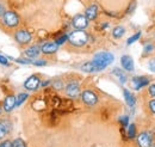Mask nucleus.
Segmentation results:
<instances>
[{
	"instance_id": "nucleus-3",
	"label": "nucleus",
	"mask_w": 155,
	"mask_h": 147,
	"mask_svg": "<svg viewBox=\"0 0 155 147\" xmlns=\"http://www.w3.org/2000/svg\"><path fill=\"white\" fill-rule=\"evenodd\" d=\"M4 17V23L8 26V28H15L19 24V17L17 16V13H15L13 11H7L5 12Z\"/></svg>"
},
{
	"instance_id": "nucleus-2",
	"label": "nucleus",
	"mask_w": 155,
	"mask_h": 147,
	"mask_svg": "<svg viewBox=\"0 0 155 147\" xmlns=\"http://www.w3.org/2000/svg\"><path fill=\"white\" fill-rule=\"evenodd\" d=\"M68 41L75 47H81L88 41V35L84 30H75L71 32V35H68Z\"/></svg>"
},
{
	"instance_id": "nucleus-35",
	"label": "nucleus",
	"mask_w": 155,
	"mask_h": 147,
	"mask_svg": "<svg viewBox=\"0 0 155 147\" xmlns=\"http://www.w3.org/2000/svg\"><path fill=\"white\" fill-rule=\"evenodd\" d=\"M5 12H6V11H5V7L0 4V17H1V16H4V15H5Z\"/></svg>"
},
{
	"instance_id": "nucleus-27",
	"label": "nucleus",
	"mask_w": 155,
	"mask_h": 147,
	"mask_svg": "<svg viewBox=\"0 0 155 147\" xmlns=\"http://www.w3.org/2000/svg\"><path fill=\"white\" fill-rule=\"evenodd\" d=\"M67 39H68V36H67V35H62V36H61V37H58V39L55 41V42H56V43H58V46H60V44H62V43H64V42H66Z\"/></svg>"
},
{
	"instance_id": "nucleus-26",
	"label": "nucleus",
	"mask_w": 155,
	"mask_h": 147,
	"mask_svg": "<svg viewBox=\"0 0 155 147\" xmlns=\"http://www.w3.org/2000/svg\"><path fill=\"white\" fill-rule=\"evenodd\" d=\"M148 70L150 72H154L155 73V59L149 60V62H148Z\"/></svg>"
},
{
	"instance_id": "nucleus-9",
	"label": "nucleus",
	"mask_w": 155,
	"mask_h": 147,
	"mask_svg": "<svg viewBox=\"0 0 155 147\" xmlns=\"http://www.w3.org/2000/svg\"><path fill=\"white\" fill-rule=\"evenodd\" d=\"M39 84H41V81H39L38 77H37V75H31V77L24 83V87H25L26 90H29V91H35V90L38 89Z\"/></svg>"
},
{
	"instance_id": "nucleus-7",
	"label": "nucleus",
	"mask_w": 155,
	"mask_h": 147,
	"mask_svg": "<svg viewBox=\"0 0 155 147\" xmlns=\"http://www.w3.org/2000/svg\"><path fill=\"white\" fill-rule=\"evenodd\" d=\"M137 145H138V147L152 146V136L149 135V133L143 132V133L138 134V136H137Z\"/></svg>"
},
{
	"instance_id": "nucleus-19",
	"label": "nucleus",
	"mask_w": 155,
	"mask_h": 147,
	"mask_svg": "<svg viewBox=\"0 0 155 147\" xmlns=\"http://www.w3.org/2000/svg\"><path fill=\"white\" fill-rule=\"evenodd\" d=\"M112 73L117 75V78L119 79V81L122 83V84H124L125 81H127V75L122 72V70H119V68H115L114 71H112Z\"/></svg>"
},
{
	"instance_id": "nucleus-21",
	"label": "nucleus",
	"mask_w": 155,
	"mask_h": 147,
	"mask_svg": "<svg viewBox=\"0 0 155 147\" xmlns=\"http://www.w3.org/2000/svg\"><path fill=\"white\" fill-rule=\"evenodd\" d=\"M28 93H19L17 97H16V107H19L21 105L26 99H28Z\"/></svg>"
},
{
	"instance_id": "nucleus-12",
	"label": "nucleus",
	"mask_w": 155,
	"mask_h": 147,
	"mask_svg": "<svg viewBox=\"0 0 155 147\" xmlns=\"http://www.w3.org/2000/svg\"><path fill=\"white\" fill-rule=\"evenodd\" d=\"M58 49V44L56 42H47L42 46L41 52L44 54H53Z\"/></svg>"
},
{
	"instance_id": "nucleus-17",
	"label": "nucleus",
	"mask_w": 155,
	"mask_h": 147,
	"mask_svg": "<svg viewBox=\"0 0 155 147\" xmlns=\"http://www.w3.org/2000/svg\"><path fill=\"white\" fill-rule=\"evenodd\" d=\"M41 53V48L38 46H32V47H29L26 50H25V55L28 57H36Z\"/></svg>"
},
{
	"instance_id": "nucleus-34",
	"label": "nucleus",
	"mask_w": 155,
	"mask_h": 147,
	"mask_svg": "<svg viewBox=\"0 0 155 147\" xmlns=\"http://www.w3.org/2000/svg\"><path fill=\"white\" fill-rule=\"evenodd\" d=\"M149 108H150V110L155 114V99H153V101L149 102Z\"/></svg>"
},
{
	"instance_id": "nucleus-15",
	"label": "nucleus",
	"mask_w": 155,
	"mask_h": 147,
	"mask_svg": "<svg viewBox=\"0 0 155 147\" xmlns=\"http://www.w3.org/2000/svg\"><path fill=\"white\" fill-rule=\"evenodd\" d=\"M11 130V122L10 121H1L0 122V140L8 134Z\"/></svg>"
},
{
	"instance_id": "nucleus-36",
	"label": "nucleus",
	"mask_w": 155,
	"mask_h": 147,
	"mask_svg": "<svg viewBox=\"0 0 155 147\" xmlns=\"http://www.w3.org/2000/svg\"><path fill=\"white\" fill-rule=\"evenodd\" d=\"M49 83H50V81H44V83H42V86L44 87V86H45V85H48Z\"/></svg>"
},
{
	"instance_id": "nucleus-13",
	"label": "nucleus",
	"mask_w": 155,
	"mask_h": 147,
	"mask_svg": "<svg viewBox=\"0 0 155 147\" xmlns=\"http://www.w3.org/2000/svg\"><path fill=\"white\" fill-rule=\"evenodd\" d=\"M15 107H16V97L15 96H7L5 98V102H4V110L6 112H10V111L13 110Z\"/></svg>"
},
{
	"instance_id": "nucleus-37",
	"label": "nucleus",
	"mask_w": 155,
	"mask_h": 147,
	"mask_svg": "<svg viewBox=\"0 0 155 147\" xmlns=\"http://www.w3.org/2000/svg\"><path fill=\"white\" fill-rule=\"evenodd\" d=\"M150 147H155V144H152V146Z\"/></svg>"
},
{
	"instance_id": "nucleus-10",
	"label": "nucleus",
	"mask_w": 155,
	"mask_h": 147,
	"mask_svg": "<svg viewBox=\"0 0 155 147\" xmlns=\"http://www.w3.org/2000/svg\"><path fill=\"white\" fill-rule=\"evenodd\" d=\"M120 63H122V67L128 71V72H131L134 71V60L130 55H123L120 57Z\"/></svg>"
},
{
	"instance_id": "nucleus-32",
	"label": "nucleus",
	"mask_w": 155,
	"mask_h": 147,
	"mask_svg": "<svg viewBox=\"0 0 155 147\" xmlns=\"http://www.w3.org/2000/svg\"><path fill=\"white\" fill-rule=\"evenodd\" d=\"M32 63L36 65V66H44V65H47V61H44V60H38V61H34Z\"/></svg>"
},
{
	"instance_id": "nucleus-8",
	"label": "nucleus",
	"mask_w": 155,
	"mask_h": 147,
	"mask_svg": "<svg viewBox=\"0 0 155 147\" xmlns=\"http://www.w3.org/2000/svg\"><path fill=\"white\" fill-rule=\"evenodd\" d=\"M88 25V19L84 15H77L73 18V26L78 30H84Z\"/></svg>"
},
{
	"instance_id": "nucleus-22",
	"label": "nucleus",
	"mask_w": 155,
	"mask_h": 147,
	"mask_svg": "<svg viewBox=\"0 0 155 147\" xmlns=\"http://www.w3.org/2000/svg\"><path fill=\"white\" fill-rule=\"evenodd\" d=\"M140 37H141V32H136L135 35H133V36H131L129 39H128V41H127V44H128V46L133 44V43H134V42H136V41H137Z\"/></svg>"
},
{
	"instance_id": "nucleus-30",
	"label": "nucleus",
	"mask_w": 155,
	"mask_h": 147,
	"mask_svg": "<svg viewBox=\"0 0 155 147\" xmlns=\"http://www.w3.org/2000/svg\"><path fill=\"white\" fill-rule=\"evenodd\" d=\"M0 63L4 65V66H8V61H7V59L2 55H0Z\"/></svg>"
},
{
	"instance_id": "nucleus-20",
	"label": "nucleus",
	"mask_w": 155,
	"mask_h": 147,
	"mask_svg": "<svg viewBox=\"0 0 155 147\" xmlns=\"http://www.w3.org/2000/svg\"><path fill=\"white\" fill-rule=\"evenodd\" d=\"M124 34H125V29L123 26H116L112 31V36L115 38H120Z\"/></svg>"
},
{
	"instance_id": "nucleus-1",
	"label": "nucleus",
	"mask_w": 155,
	"mask_h": 147,
	"mask_svg": "<svg viewBox=\"0 0 155 147\" xmlns=\"http://www.w3.org/2000/svg\"><path fill=\"white\" fill-rule=\"evenodd\" d=\"M115 60V56L114 54L109 53V52H100V53H97L94 57H93V63L96 66V70L98 71H103L105 70L109 65H111Z\"/></svg>"
},
{
	"instance_id": "nucleus-4",
	"label": "nucleus",
	"mask_w": 155,
	"mask_h": 147,
	"mask_svg": "<svg viewBox=\"0 0 155 147\" xmlns=\"http://www.w3.org/2000/svg\"><path fill=\"white\" fill-rule=\"evenodd\" d=\"M81 98H82L84 103L87 104V105H90V107L97 104V102H98L97 94L93 91H90V90H86V91L82 92V93H81Z\"/></svg>"
},
{
	"instance_id": "nucleus-28",
	"label": "nucleus",
	"mask_w": 155,
	"mask_h": 147,
	"mask_svg": "<svg viewBox=\"0 0 155 147\" xmlns=\"http://www.w3.org/2000/svg\"><path fill=\"white\" fill-rule=\"evenodd\" d=\"M119 120H120V122H122V125H123L124 127H128V125H129V117H128V116H123V117H120Z\"/></svg>"
},
{
	"instance_id": "nucleus-25",
	"label": "nucleus",
	"mask_w": 155,
	"mask_h": 147,
	"mask_svg": "<svg viewBox=\"0 0 155 147\" xmlns=\"http://www.w3.org/2000/svg\"><path fill=\"white\" fill-rule=\"evenodd\" d=\"M135 134H136V128H135V125H130V127L128 129V136L130 139L135 138Z\"/></svg>"
},
{
	"instance_id": "nucleus-11",
	"label": "nucleus",
	"mask_w": 155,
	"mask_h": 147,
	"mask_svg": "<svg viewBox=\"0 0 155 147\" xmlns=\"http://www.w3.org/2000/svg\"><path fill=\"white\" fill-rule=\"evenodd\" d=\"M149 84V79L147 77H135L133 79V85L135 90H140Z\"/></svg>"
},
{
	"instance_id": "nucleus-33",
	"label": "nucleus",
	"mask_w": 155,
	"mask_h": 147,
	"mask_svg": "<svg viewBox=\"0 0 155 147\" xmlns=\"http://www.w3.org/2000/svg\"><path fill=\"white\" fill-rule=\"evenodd\" d=\"M149 93H150L153 97H155V84H152V85L149 86Z\"/></svg>"
},
{
	"instance_id": "nucleus-18",
	"label": "nucleus",
	"mask_w": 155,
	"mask_h": 147,
	"mask_svg": "<svg viewBox=\"0 0 155 147\" xmlns=\"http://www.w3.org/2000/svg\"><path fill=\"white\" fill-rule=\"evenodd\" d=\"M81 71H84V72H86V73H93V72H97L96 66H94V63H93L92 61L84 63V65L81 66Z\"/></svg>"
},
{
	"instance_id": "nucleus-23",
	"label": "nucleus",
	"mask_w": 155,
	"mask_h": 147,
	"mask_svg": "<svg viewBox=\"0 0 155 147\" xmlns=\"http://www.w3.org/2000/svg\"><path fill=\"white\" fill-rule=\"evenodd\" d=\"M12 147H26V144L21 139H16L12 142Z\"/></svg>"
},
{
	"instance_id": "nucleus-24",
	"label": "nucleus",
	"mask_w": 155,
	"mask_h": 147,
	"mask_svg": "<svg viewBox=\"0 0 155 147\" xmlns=\"http://www.w3.org/2000/svg\"><path fill=\"white\" fill-rule=\"evenodd\" d=\"M51 85H53V87H54L55 90H62V89H63V83H62V80H54Z\"/></svg>"
},
{
	"instance_id": "nucleus-16",
	"label": "nucleus",
	"mask_w": 155,
	"mask_h": 147,
	"mask_svg": "<svg viewBox=\"0 0 155 147\" xmlns=\"http://www.w3.org/2000/svg\"><path fill=\"white\" fill-rule=\"evenodd\" d=\"M123 93H124V98H125V102H127V104H128L130 108H133V107L135 105V103H136L135 96H134L131 92L129 91V90H125V89H124Z\"/></svg>"
},
{
	"instance_id": "nucleus-31",
	"label": "nucleus",
	"mask_w": 155,
	"mask_h": 147,
	"mask_svg": "<svg viewBox=\"0 0 155 147\" xmlns=\"http://www.w3.org/2000/svg\"><path fill=\"white\" fill-rule=\"evenodd\" d=\"M153 49H154V46H153V44H147V46L144 47V52H146V53L153 52Z\"/></svg>"
},
{
	"instance_id": "nucleus-6",
	"label": "nucleus",
	"mask_w": 155,
	"mask_h": 147,
	"mask_svg": "<svg viewBox=\"0 0 155 147\" xmlns=\"http://www.w3.org/2000/svg\"><path fill=\"white\" fill-rule=\"evenodd\" d=\"M66 93L69 98H78L80 94V86L77 81H71L66 86Z\"/></svg>"
},
{
	"instance_id": "nucleus-5",
	"label": "nucleus",
	"mask_w": 155,
	"mask_h": 147,
	"mask_svg": "<svg viewBox=\"0 0 155 147\" xmlns=\"http://www.w3.org/2000/svg\"><path fill=\"white\" fill-rule=\"evenodd\" d=\"M15 39H16L19 44H28V43L31 42L32 36H31V34H30L29 31H26V30H19V31L16 32Z\"/></svg>"
},
{
	"instance_id": "nucleus-38",
	"label": "nucleus",
	"mask_w": 155,
	"mask_h": 147,
	"mask_svg": "<svg viewBox=\"0 0 155 147\" xmlns=\"http://www.w3.org/2000/svg\"><path fill=\"white\" fill-rule=\"evenodd\" d=\"M0 115H1V108H0Z\"/></svg>"
},
{
	"instance_id": "nucleus-14",
	"label": "nucleus",
	"mask_w": 155,
	"mask_h": 147,
	"mask_svg": "<svg viewBox=\"0 0 155 147\" xmlns=\"http://www.w3.org/2000/svg\"><path fill=\"white\" fill-rule=\"evenodd\" d=\"M98 15V6L97 5H91L87 7V10L85 11V16L88 20H93L96 19Z\"/></svg>"
},
{
	"instance_id": "nucleus-29",
	"label": "nucleus",
	"mask_w": 155,
	"mask_h": 147,
	"mask_svg": "<svg viewBox=\"0 0 155 147\" xmlns=\"http://www.w3.org/2000/svg\"><path fill=\"white\" fill-rule=\"evenodd\" d=\"M0 147H12V142L10 140H5L0 144Z\"/></svg>"
}]
</instances>
